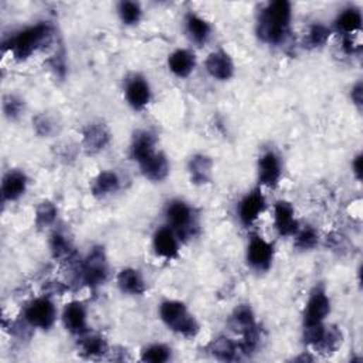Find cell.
Here are the masks:
<instances>
[{"mask_svg": "<svg viewBox=\"0 0 363 363\" xmlns=\"http://www.w3.org/2000/svg\"><path fill=\"white\" fill-rule=\"evenodd\" d=\"M111 141V133L106 125L94 123L85 127L82 133V145L88 154H98L108 147Z\"/></svg>", "mask_w": 363, "mask_h": 363, "instance_id": "cell-10", "label": "cell"}, {"mask_svg": "<svg viewBox=\"0 0 363 363\" xmlns=\"http://www.w3.org/2000/svg\"><path fill=\"white\" fill-rule=\"evenodd\" d=\"M119 178L115 172H111V171H105V172H101L95 179H94V183H92V195L97 196V197H105L108 195H112L115 193L118 189H119Z\"/></svg>", "mask_w": 363, "mask_h": 363, "instance_id": "cell-25", "label": "cell"}, {"mask_svg": "<svg viewBox=\"0 0 363 363\" xmlns=\"http://www.w3.org/2000/svg\"><path fill=\"white\" fill-rule=\"evenodd\" d=\"M274 224L277 231L284 235H295L298 231V221L295 219L294 207L285 200H280L274 207Z\"/></svg>", "mask_w": 363, "mask_h": 363, "instance_id": "cell-12", "label": "cell"}, {"mask_svg": "<svg viewBox=\"0 0 363 363\" xmlns=\"http://www.w3.org/2000/svg\"><path fill=\"white\" fill-rule=\"evenodd\" d=\"M352 99L355 101V104L357 106L362 105V84L357 82L353 88H352Z\"/></svg>", "mask_w": 363, "mask_h": 363, "instance_id": "cell-37", "label": "cell"}, {"mask_svg": "<svg viewBox=\"0 0 363 363\" xmlns=\"http://www.w3.org/2000/svg\"><path fill=\"white\" fill-rule=\"evenodd\" d=\"M266 210V199L260 190L249 193L238 204V217L245 226H252Z\"/></svg>", "mask_w": 363, "mask_h": 363, "instance_id": "cell-9", "label": "cell"}, {"mask_svg": "<svg viewBox=\"0 0 363 363\" xmlns=\"http://www.w3.org/2000/svg\"><path fill=\"white\" fill-rule=\"evenodd\" d=\"M144 176L152 182H162L169 175V162L162 152H156L152 158L140 165Z\"/></svg>", "mask_w": 363, "mask_h": 363, "instance_id": "cell-19", "label": "cell"}, {"mask_svg": "<svg viewBox=\"0 0 363 363\" xmlns=\"http://www.w3.org/2000/svg\"><path fill=\"white\" fill-rule=\"evenodd\" d=\"M290 22L291 5L285 0L273 2L263 12L259 25V35L264 42L270 44H278L285 39L290 29Z\"/></svg>", "mask_w": 363, "mask_h": 363, "instance_id": "cell-1", "label": "cell"}, {"mask_svg": "<svg viewBox=\"0 0 363 363\" xmlns=\"http://www.w3.org/2000/svg\"><path fill=\"white\" fill-rule=\"evenodd\" d=\"M230 326L233 328V331H235L240 335L254 329L257 325H256L254 314L252 308L249 305L237 307L230 318Z\"/></svg>", "mask_w": 363, "mask_h": 363, "instance_id": "cell-24", "label": "cell"}, {"mask_svg": "<svg viewBox=\"0 0 363 363\" xmlns=\"http://www.w3.org/2000/svg\"><path fill=\"white\" fill-rule=\"evenodd\" d=\"M27 189V178L20 171H9L4 176L2 197L5 202L18 200L25 195Z\"/></svg>", "mask_w": 363, "mask_h": 363, "instance_id": "cell-17", "label": "cell"}, {"mask_svg": "<svg viewBox=\"0 0 363 363\" xmlns=\"http://www.w3.org/2000/svg\"><path fill=\"white\" fill-rule=\"evenodd\" d=\"M329 39V30L322 25H314L308 35V43L312 47H321Z\"/></svg>", "mask_w": 363, "mask_h": 363, "instance_id": "cell-35", "label": "cell"}, {"mask_svg": "<svg viewBox=\"0 0 363 363\" xmlns=\"http://www.w3.org/2000/svg\"><path fill=\"white\" fill-rule=\"evenodd\" d=\"M25 316L32 326L47 331L56 322L57 309L49 298H37L27 305Z\"/></svg>", "mask_w": 363, "mask_h": 363, "instance_id": "cell-6", "label": "cell"}, {"mask_svg": "<svg viewBox=\"0 0 363 363\" xmlns=\"http://www.w3.org/2000/svg\"><path fill=\"white\" fill-rule=\"evenodd\" d=\"M336 26L339 30H342L346 35H352L360 30L362 27V15L356 9H346L343 11L338 19Z\"/></svg>", "mask_w": 363, "mask_h": 363, "instance_id": "cell-29", "label": "cell"}, {"mask_svg": "<svg viewBox=\"0 0 363 363\" xmlns=\"http://www.w3.org/2000/svg\"><path fill=\"white\" fill-rule=\"evenodd\" d=\"M186 30H187L189 36L192 37V40L199 44L206 43L211 33L210 25L204 19H202L193 13L187 15V18H186Z\"/></svg>", "mask_w": 363, "mask_h": 363, "instance_id": "cell-27", "label": "cell"}, {"mask_svg": "<svg viewBox=\"0 0 363 363\" xmlns=\"http://www.w3.org/2000/svg\"><path fill=\"white\" fill-rule=\"evenodd\" d=\"M169 70L180 78L189 77L196 67V57L189 50H176L169 56Z\"/></svg>", "mask_w": 363, "mask_h": 363, "instance_id": "cell-22", "label": "cell"}, {"mask_svg": "<svg viewBox=\"0 0 363 363\" xmlns=\"http://www.w3.org/2000/svg\"><path fill=\"white\" fill-rule=\"evenodd\" d=\"M171 359V349L162 343H155L142 350L141 360L148 363H164Z\"/></svg>", "mask_w": 363, "mask_h": 363, "instance_id": "cell-30", "label": "cell"}, {"mask_svg": "<svg viewBox=\"0 0 363 363\" xmlns=\"http://www.w3.org/2000/svg\"><path fill=\"white\" fill-rule=\"evenodd\" d=\"M273 257H274V247L267 240H264L260 235H254L250 240L249 250H247V260L253 269L259 271L269 270L271 267Z\"/></svg>", "mask_w": 363, "mask_h": 363, "instance_id": "cell-7", "label": "cell"}, {"mask_svg": "<svg viewBox=\"0 0 363 363\" xmlns=\"http://www.w3.org/2000/svg\"><path fill=\"white\" fill-rule=\"evenodd\" d=\"M329 312H331L329 298L326 297L325 291L316 288L308 300L305 314H304V326L324 324Z\"/></svg>", "mask_w": 363, "mask_h": 363, "instance_id": "cell-8", "label": "cell"}, {"mask_svg": "<svg viewBox=\"0 0 363 363\" xmlns=\"http://www.w3.org/2000/svg\"><path fill=\"white\" fill-rule=\"evenodd\" d=\"M209 352L219 360H235L238 359L240 353L241 352V347H240V343H235L233 342L231 339L228 338H224V336H220L217 339H214L210 345H209Z\"/></svg>", "mask_w": 363, "mask_h": 363, "instance_id": "cell-23", "label": "cell"}, {"mask_svg": "<svg viewBox=\"0 0 363 363\" xmlns=\"http://www.w3.org/2000/svg\"><path fill=\"white\" fill-rule=\"evenodd\" d=\"M63 324L73 335H85L87 332V311L80 302H70L63 311Z\"/></svg>", "mask_w": 363, "mask_h": 363, "instance_id": "cell-14", "label": "cell"}, {"mask_svg": "<svg viewBox=\"0 0 363 363\" xmlns=\"http://www.w3.org/2000/svg\"><path fill=\"white\" fill-rule=\"evenodd\" d=\"M50 247H51V253L56 259L59 260H67L71 259L73 254V247L70 245V241L67 240V237H64L60 233H54L50 241Z\"/></svg>", "mask_w": 363, "mask_h": 363, "instance_id": "cell-31", "label": "cell"}, {"mask_svg": "<svg viewBox=\"0 0 363 363\" xmlns=\"http://www.w3.org/2000/svg\"><path fill=\"white\" fill-rule=\"evenodd\" d=\"M352 168H353V173L356 175V178L360 180L362 179V156H356L353 164H352Z\"/></svg>", "mask_w": 363, "mask_h": 363, "instance_id": "cell-38", "label": "cell"}, {"mask_svg": "<svg viewBox=\"0 0 363 363\" xmlns=\"http://www.w3.org/2000/svg\"><path fill=\"white\" fill-rule=\"evenodd\" d=\"M161 319L173 332L185 336L193 338L199 332V324L195 316L187 311L186 305L179 301H165L159 309Z\"/></svg>", "mask_w": 363, "mask_h": 363, "instance_id": "cell-3", "label": "cell"}, {"mask_svg": "<svg viewBox=\"0 0 363 363\" xmlns=\"http://www.w3.org/2000/svg\"><path fill=\"white\" fill-rule=\"evenodd\" d=\"M155 154H156V138L148 131H141L135 134L131 145V155L134 161H137L141 165L149 158H152Z\"/></svg>", "mask_w": 363, "mask_h": 363, "instance_id": "cell-18", "label": "cell"}, {"mask_svg": "<svg viewBox=\"0 0 363 363\" xmlns=\"http://www.w3.org/2000/svg\"><path fill=\"white\" fill-rule=\"evenodd\" d=\"M213 161L206 155H195L189 161V175L195 185H206L211 180Z\"/></svg>", "mask_w": 363, "mask_h": 363, "instance_id": "cell-20", "label": "cell"}, {"mask_svg": "<svg viewBox=\"0 0 363 363\" xmlns=\"http://www.w3.org/2000/svg\"><path fill=\"white\" fill-rule=\"evenodd\" d=\"M82 277L88 287H99L108 278V262L104 249L95 247L82 266Z\"/></svg>", "mask_w": 363, "mask_h": 363, "instance_id": "cell-5", "label": "cell"}, {"mask_svg": "<svg viewBox=\"0 0 363 363\" xmlns=\"http://www.w3.org/2000/svg\"><path fill=\"white\" fill-rule=\"evenodd\" d=\"M318 243V233L314 227L307 226L295 233V247L300 250H311Z\"/></svg>", "mask_w": 363, "mask_h": 363, "instance_id": "cell-33", "label": "cell"}, {"mask_svg": "<svg viewBox=\"0 0 363 363\" xmlns=\"http://www.w3.org/2000/svg\"><path fill=\"white\" fill-rule=\"evenodd\" d=\"M166 219L171 224V228L179 238H187L193 235L196 228L195 214L187 203L182 200H172L166 207Z\"/></svg>", "mask_w": 363, "mask_h": 363, "instance_id": "cell-4", "label": "cell"}, {"mask_svg": "<svg viewBox=\"0 0 363 363\" xmlns=\"http://www.w3.org/2000/svg\"><path fill=\"white\" fill-rule=\"evenodd\" d=\"M340 345H342V332L335 326H329V328H325L319 343L314 349L321 353L329 355L336 352L340 347Z\"/></svg>", "mask_w": 363, "mask_h": 363, "instance_id": "cell-28", "label": "cell"}, {"mask_svg": "<svg viewBox=\"0 0 363 363\" xmlns=\"http://www.w3.org/2000/svg\"><path fill=\"white\" fill-rule=\"evenodd\" d=\"M23 106H25L23 101L15 95H8L4 99V111L8 118H12V119L18 118L23 111Z\"/></svg>", "mask_w": 363, "mask_h": 363, "instance_id": "cell-36", "label": "cell"}, {"mask_svg": "<svg viewBox=\"0 0 363 363\" xmlns=\"http://www.w3.org/2000/svg\"><path fill=\"white\" fill-rule=\"evenodd\" d=\"M80 353L88 359L102 357L105 353H108V343L102 336L82 335L80 340Z\"/></svg>", "mask_w": 363, "mask_h": 363, "instance_id": "cell-26", "label": "cell"}, {"mask_svg": "<svg viewBox=\"0 0 363 363\" xmlns=\"http://www.w3.org/2000/svg\"><path fill=\"white\" fill-rule=\"evenodd\" d=\"M57 216V209L51 202H43L36 211V224L40 228L49 227Z\"/></svg>", "mask_w": 363, "mask_h": 363, "instance_id": "cell-34", "label": "cell"}, {"mask_svg": "<svg viewBox=\"0 0 363 363\" xmlns=\"http://www.w3.org/2000/svg\"><path fill=\"white\" fill-rule=\"evenodd\" d=\"M116 283L121 291L130 295H142L147 290L144 278L141 277L140 271L134 269H125L121 271L118 274Z\"/></svg>", "mask_w": 363, "mask_h": 363, "instance_id": "cell-21", "label": "cell"}, {"mask_svg": "<svg viewBox=\"0 0 363 363\" xmlns=\"http://www.w3.org/2000/svg\"><path fill=\"white\" fill-rule=\"evenodd\" d=\"M154 249L158 256L173 260L179 256V237L171 227H162L154 235Z\"/></svg>", "mask_w": 363, "mask_h": 363, "instance_id": "cell-11", "label": "cell"}, {"mask_svg": "<svg viewBox=\"0 0 363 363\" xmlns=\"http://www.w3.org/2000/svg\"><path fill=\"white\" fill-rule=\"evenodd\" d=\"M206 70L207 73L220 81L230 80L234 74V64L230 56L221 50L209 54L206 60Z\"/></svg>", "mask_w": 363, "mask_h": 363, "instance_id": "cell-15", "label": "cell"}, {"mask_svg": "<svg viewBox=\"0 0 363 363\" xmlns=\"http://www.w3.org/2000/svg\"><path fill=\"white\" fill-rule=\"evenodd\" d=\"M118 13H119L121 20H123L128 26L140 23L141 16H142L141 6L135 2H123L118 8Z\"/></svg>", "mask_w": 363, "mask_h": 363, "instance_id": "cell-32", "label": "cell"}, {"mask_svg": "<svg viewBox=\"0 0 363 363\" xmlns=\"http://www.w3.org/2000/svg\"><path fill=\"white\" fill-rule=\"evenodd\" d=\"M281 179V162L274 152H266L259 161V180L263 186L274 187Z\"/></svg>", "mask_w": 363, "mask_h": 363, "instance_id": "cell-13", "label": "cell"}, {"mask_svg": "<svg viewBox=\"0 0 363 363\" xmlns=\"http://www.w3.org/2000/svg\"><path fill=\"white\" fill-rule=\"evenodd\" d=\"M53 30L49 25L40 23L18 33L9 42V50L18 60L29 59L35 51L51 42Z\"/></svg>", "mask_w": 363, "mask_h": 363, "instance_id": "cell-2", "label": "cell"}, {"mask_svg": "<svg viewBox=\"0 0 363 363\" xmlns=\"http://www.w3.org/2000/svg\"><path fill=\"white\" fill-rule=\"evenodd\" d=\"M125 95L134 109H144L151 102V87L144 78L135 77L128 81Z\"/></svg>", "mask_w": 363, "mask_h": 363, "instance_id": "cell-16", "label": "cell"}]
</instances>
